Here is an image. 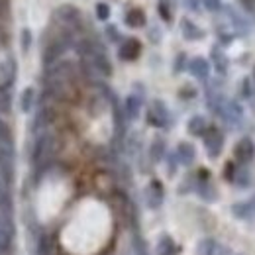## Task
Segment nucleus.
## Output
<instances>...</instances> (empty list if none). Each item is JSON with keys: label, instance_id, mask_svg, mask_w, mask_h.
<instances>
[{"label": "nucleus", "instance_id": "1", "mask_svg": "<svg viewBox=\"0 0 255 255\" xmlns=\"http://www.w3.org/2000/svg\"><path fill=\"white\" fill-rule=\"evenodd\" d=\"M53 151H55V137L49 133L39 135L35 139V145H33V165L39 169L47 167L51 157H53Z\"/></svg>", "mask_w": 255, "mask_h": 255}, {"label": "nucleus", "instance_id": "2", "mask_svg": "<svg viewBox=\"0 0 255 255\" xmlns=\"http://www.w3.org/2000/svg\"><path fill=\"white\" fill-rule=\"evenodd\" d=\"M204 145H206V151H208V155L214 159V157H218L220 153H222V147H224V135L220 129H216V128H208L206 131H204Z\"/></svg>", "mask_w": 255, "mask_h": 255}, {"label": "nucleus", "instance_id": "3", "mask_svg": "<svg viewBox=\"0 0 255 255\" xmlns=\"http://www.w3.org/2000/svg\"><path fill=\"white\" fill-rule=\"evenodd\" d=\"M147 122L151 126H157V128H165L169 124V112L165 108V104L161 100H153V104L149 106L147 110Z\"/></svg>", "mask_w": 255, "mask_h": 255}, {"label": "nucleus", "instance_id": "4", "mask_svg": "<svg viewBox=\"0 0 255 255\" xmlns=\"http://www.w3.org/2000/svg\"><path fill=\"white\" fill-rule=\"evenodd\" d=\"M196 252H198V255H230V248L220 244L218 240L206 238V240L198 242Z\"/></svg>", "mask_w": 255, "mask_h": 255}, {"label": "nucleus", "instance_id": "5", "mask_svg": "<svg viewBox=\"0 0 255 255\" xmlns=\"http://www.w3.org/2000/svg\"><path fill=\"white\" fill-rule=\"evenodd\" d=\"M234 155L240 163H250L255 157V143L252 137H242L238 143H236V149H234Z\"/></svg>", "mask_w": 255, "mask_h": 255}, {"label": "nucleus", "instance_id": "6", "mask_svg": "<svg viewBox=\"0 0 255 255\" xmlns=\"http://www.w3.org/2000/svg\"><path fill=\"white\" fill-rule=\"evenodd\" d=\"M220 116H222L228 124L238 126V124L242 122V118H244V110H242V106H240L238 102H234V100H232V102H224L222 110H220Z\"/></svg>", "mask_w": 255, "mask_h": 255}, {"label": "nucleus", "instance_id": "7", "mask_svg": "<svg viewBox=\"0 0 255 255\" xmlns=\"http://www.w3.org/2000/svg\"><path fill=\"white\" fill-rule=\"evenodd\" d=\"M12 238H14V226L6 216V212L0 210V250H6L12 244Z\"/></svg>", "mask_w": 255, "mask_h": 255}, {"label": "nucleus", "instance_id": "8", "mask_svg": "<svg viewBox=\"0 0 255 255\" xmlns=\"http://www.w3.org/2000/svg\"><path fill=\"white\" fill-rule=\"evenodd\" d=\"M139 51H141L139 41L133 39V37H128V39L122 41V45H120V49H118V55H120V59H124V61H133V59L139 55Z\"/></svg>", "mask_w": 255, "mask_h": 255}, {"label": "nucleus", "instance_id": "9", "mask_svg": "<svg viewBox=\"0 0 255 255\" xmlns=\"http://www.w3.org/2000/svg\"><path fill=\"white\" fill-rule=\"evenodd\" d=\"M232 212L240 220H252V218H255V198L254 200H246V202L234 204L232 206Z\"/></svg>", "mask_w": 255, "mask_h": 255}, {"label": "nucleus", "instance_id": "10", "mask_svg": "<svg viewBox=\"0 0 255 255\" xmlns=\"http://www.w3.org/2000/svg\"><path fill=\"white\" fill-rule=\"evenodd\" d=\"M189 71L192 73V77H196L198 81H206L208 75H210V65H208L206 59L196 57V59H192L191 65H189Z\"/></svg>", "mask_w": 255, "mask_h": 255}, {"label": "nucleus", "instance_id": "11", "mask_svg": "<svg viewBox=\"0 0 255 255\" xmlns=\"http://www.w3.org/2000/svg\"><path fill=\"white\" fill-rule=\"evenodd\" d=\"M145 196H147V204H149L151 208H157V206H159L161 202H163V187H161L159 181H153V183L147 187Z\"/></svg>", "mask_w": 255, "mask_h": 255}, {"label": "nucleus", "instance_id": "12", "mask_svg": "<svg viewBox=\"0 0 255 255\" xmlns=\"http://www.w3.org/2000/svg\"><path fill=\"white\" fill-rule=\"evenodd\" d=\"M194 157H196V149H194V145L191 143H179V147H177V159L179 163H183V165H192L194 163Z\"/></svg>", "mask_w": 255, "mask_h": 255}, {"label": "nucleus", "instance_id": "13", "mask_svg": "<svg viewBox=\"0 0 255 255\" xmlns=\"http://www.w3.org/2000/svg\"><path fill=\"white\" fill-rule=\"evenodd\" d=\"M157 255H179V246L175 244L173 238L163 236L157 244Z\"/></svg>", "mask_w": 255, "mask_h": 255}, {"label": "nucleus", "instance_id": "14", "mask_svg": "<svg viewBox=\"0 0 255 255\" xmlns=\"http://www.w3.org/2000/svg\"><path fill=\"white\" fill-rule=\"evenodd\" d=\"M139 108H141V98H139V96H135V95L128 96L126 104H124V110H126V114H128V118H129V120L137 118Z\"/></svg>", "mask_w": 255, "mask_h": 255}, {"label": "nucleus", "instance_id": "15", "mask_svg": "<svg viewBox=\"0 0 255 255\" xmlns=\"http://www.w3.org/2000/svg\"><path fill=\"white\" fill-rule=\"evenodd\" d=\"M206 129H208V124L204 116H192L189 120V133L192 135H204Z\"/></svg>", "mask_w": 255, "mask_h": 255}, {"label": "nucleus", "instance_id": "16", "mask_svg": "<svg viewBox=\"0 0 255 255\" xmlns=\"http://www.w3.org/2000/svg\"><path fill=\"white\" fill-rule=\"evenodd\" d=\"M126 24L129 28H141L145 24V14L137 8H131L126 14Z\"/></svg>", "mask_w": 255, "mask_h": 255}, {"label": "nucleus", "instance_id": "17", "mask_svg": "<svg viewBox=\"0 0 255 255\" xmlns=\"http://www.w3.org/2000/svg\"><path fill=\"white\" fill-rule=\"evenodd\" d=\"M181 30H183V35H185L187 39H200V37L204 35V33L192 24L191 20H183V22H181Z\"/></svg>", "mask_w": 255, "mask_h": 255}, {"label": "nucleus", "instance_id": "18", "mask_svg": "<svg viewBox=\"0 0 255 255\" xmlns=\"http://www.w3.org/2000/svg\"><path fill=\"white\" fill-rule=\"evenodd\" d=\"M212 61H214V67H216V71L220 73V75H226V71H228V59H226V55H224L220 49H212Z\"/></svg>", "mask_w": 255, "mask_h": 255}, {"label": "nucleus", "instance_id": "19", "mask_svg": "<svg viewBox=\"0 0 255 255\" xmlns=\"http://www.w3.org/2000/svg\"><path fill=\"white\" fill-rule=\"evenodd\" d=\"M20 104H22V110L24 112H30L33 106V89H26L24 93H22V100H20Z\"/></svg>", "mask_w": 255, "mask_h": 255}, {"label": "nucleus", "instance_id": "20", "mask_svg": "<svg viewBox=\"0 0 255 255\" xmlns=\"http://www.w3.org/2000/svg\"><path fill=\"white\" fill-rule=\"evenodd\" d=\"M163 153H165V143H163V139H155L153 143H151V159L153 161H159L163 157Z\"/></svg>", "mask_w": 255, "mask_h": 255}, {"label": "nucleus", "instance_id": "21", "mask_svg": "<svg viewBox=\"0 0 255 255\" xmlns=\"http://www.w3.org/2000/svg\"><path fill=\"white\" fill-rule=\"evenodd\" d=\"M12 106V98H10V93L0 89V112H8Z\"/></svg>", "mask_w": 255, "mask_h": 255}, {"label": "nucleus", "instance_id": "22", "mask_svg": "<svg viewBox=\"0 0 255 255\" xmlns=\"http://www.w3.org/2000/svg\"><path fill=\"white\" fill-rule=\"evenodd\" d=\"M159 14H161V18L167 20V22L173 18V12H171V6L167 4V0H159Z\"/></svg>", "mask_w": 255, "mask_h": 255}, {"label": "nucleus", "instance_id": "23", "mask_svg": "<svg viewBox=\"0 0 255 255\" xmlns=\"http://www.w3.org/2000/svg\"><path fill=\"white\" fill-rule=\"evenodd\" d=\"M96 16H98L100 20H108V16H110V8H108L106 4H96Z\"/></svg>", "mask_w": 255, "mask_h": 255}, {"label": "nucleus", "instance_id": "24", "mask_svg": "<svg viewBox=\"0 0 255 255\" xmlns=\"http://www.w3.org/2000/svg\"><path fill=\"white\" fill-rule=\"evenodd\" d=\"M202 2H204V8L210 12H218L222 8V0H202Z\"/></svg>", "mask_w": 255, "mask_h": 255}, {"label": "nucleus", "instance_id": "25", "mask_svg": "<svg viewBox=\"0 0 255 255\" xmlns=\"http://www.w3.org/2000/svg\"><path fill=\"white\" fill-rule=\"evenodd\" d=\"M4 141H12V135H10V129L6 128V124L0 120V143Z\"/></svg>", "mask_w": 255, "mask_h": 255}, {"label": "nucleus", "instance_id": "26", "mask_svg": "<svg viewBox=\"0 0 255 255\" xmlns=\"http://www.w3.org/2000/svg\"><path fill=\"white\" fill-rule=\"evenodd\" d=\"M242 4H244V8L246 10H254L255 8V0H240Z\"/></svg>", "mask_w": 255, "mask_h": 255}, {"label": "nucleus", "instance_id": "27", "mask_svg": "<svg viewBox=\"0 0 255 255\" xmlns=\"http://www.w3.org/2000/svg\"><path fill=\"white\" fill-rule=\"evenodd\" d=\"M252 95V85H250V81L246 79L244 81V96H250Z\"/></svg>", "mask_w": 255, "mask_h": 255}, {"label": "nucleus", "instance_id": "28", "mask_svg": "<svg viewBox=\"0 0 255 255\" xmlns=\"http://www.w3.org/2000/svg\"><path fill=\"white\" fill-rule=\"evenodd\" d=\"M189 4V10H198V0H185Z\"/></svg>", "mask_w": 255, "mask_h": 255}]
</instances>
